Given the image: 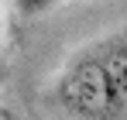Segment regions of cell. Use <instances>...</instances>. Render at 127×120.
<instances>
[{
    "label": "cell",
    "instance_id": "7a4b0ae2",
    "mask_svg": "<svg viewBox=\"0 0 127 120\" xmlns=\"http://www.w3.org/2000/svg\"><path fill=\"white\" fill-rule=\"evenodd\" d=\"M55 3H59V0H17V7H21L24 14H31V17H34V14H45V10L55 7Z\"/></svg>",
    "mask_w": 127,
    "mask_h": 120
},
{
    "label": "cell",
    "instance_id": "6da1fadb",
    "mask_svg": "<svg viewBox=\"0 0 127 120\" xmlns=\"http://www.w3.org/2000/svg\"><path fill=\"white\" fill-rule=\"evenodd\" d=\"M72 120H127V28L86 45L55 79Z\"/></svg>",
    "mask_w": 127,
    "mask_h": 120
}]
</instances>
